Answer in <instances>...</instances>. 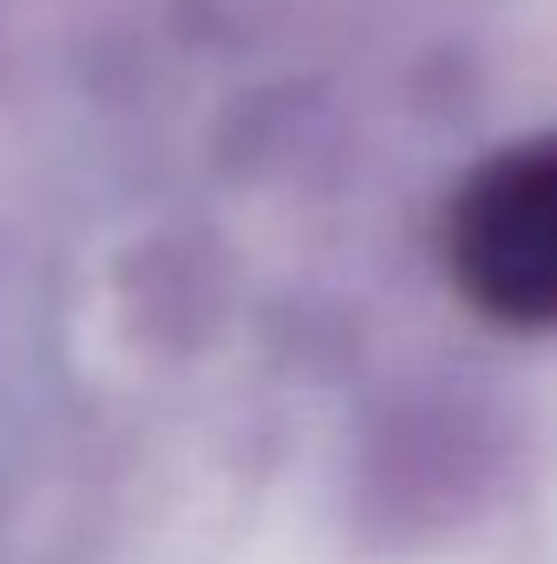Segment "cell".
Wrapping results in <instances>:
<instances>
[{
    "mask_svg": "<svg viewBox=\"0 0 557 564\" xmlns=\"http://www.w3.org/2000/svg\"><path fill=\"white\" fill-rule=\"evenodd\" d=\"M452 282L499 328H557V139L499 151L452 204Z\"/></svg>",
    "mask_w": 557,
    "mask_h": 564,
    "instance_id": "1",
    "label": "cell"
}]
</instances>
